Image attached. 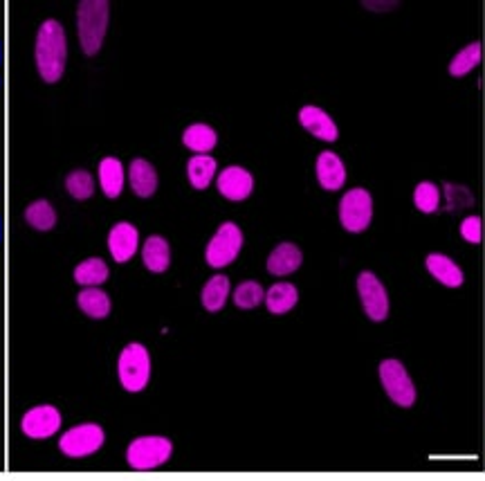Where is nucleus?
I'll return each instance as SVG.
<instances>
[{"label":"nucleus","mask_w":485,"mask_h":481,"mask_svg":"<svg viewBox=\"0 0 485 481\" xmlns=\"http://www.w3.org/2000/svg\"><path fill=\"white\" fill-rule=\"evenodd\" d=\"M317 181L323 190L338 191L347 182V167L333 151H323L317 157Z\"/></svg>","instance_id":"14"},{"label":"nucleus","mask_w":485,"mask_h":481,"mask_svg":"<svg viewBox=\"0 0 485 481\" xmlns=\"http://www.w3.org/2000/svg\"><path fill=\"white\" fill-rule=\"evenodd\" d=\"M104 439H106V435L97 423H86V426H77L65 432L59 441V448L65 457H88L102 448Z\"/></svg>","instance_id":"8"},{"label":"nucleus","mask_w":485,"mask_h":481,"mask_svg":"<svg viewBox=\"0 0 485 481\" xmlns=\"http://www.w3.org/2000/svg\"><path fill=\"white\" fill-rule=\"evenodd\" d=\"M299 301V292L292 283H274L268 292H265V306H268L270 313L274 315H283L288 310H292Z\"/></svg>","instance_id":"19"},{"label":"nucleus","mask_w":485,"mask_h":481,"mask_svg":"<svg viewBox=\"0 0 485 481\" xmlns=\"http://www.w3.org/2000/svg\"><path fill=\"white\" fill-rule=\"evenodd\" d=\"M425 266H427V270H430L431 277L439 279L443 286H447V288L463 286V279H465L463 277V270L458 268L449 257L440 255V252H431V255L425 259Z\"/></svg>","instance_id":"15"},{"label":"nucleus","mask_w":485,"mask_h":481,"mask_svg":"<svg viewBox=\"0 0 485 481\" xmlns=\"http://www.w3.org/2000/svg\"><path fill=\"white\" fill-rule=\"evenodd\" d=\"M182 142H185L187 148H191V151H196L198 156H203V153L212 151V148L216 147L218 135L212 126L191 124L189 129L185 131V135H182Z\"/></svg>","instance_id":"23"},{"label":"nucleus","mask_w":485,"mask_h":481,"mask_svg":"<svg viewBox=\"0 0 485 481\" xmlns=\"http://www.w3.org/2000/svg\"><path fill=\"white\" fill-rule=\"evenodd\" d=\"M299 122L308 133H313L314 138L323 139V142H335L339 135L338 124L330 120V115L326 111L317 106H304L299 111Z\"/></svg>","instance_id":"13"},{"label":"nucleus","mask_w":485,"mask_h":481,"mask_svg":"<svg viewBox=\"0 0 485 481\" xmlns=\"http://www.w3.org/2000/svg\"><path fill=\"white\" fill-rule=\"evenodd\" d=\"M79 308L84 310L86 315H90V317L104 319L111 313V300L97 286L84 288V291L79 292Z\"/></svg>","instance_id":"22"},{"label":"nucleus","mask_w":485,"mask_h":481,"mask_svg":"<svg viewBox=\"0 0 485 481\" xmlns=\"http://www.w3.org/2000/svg\"><path fill=\"white\" fill-rule=\"evenodd\" d=\"M74 279L84 288L99 286L108 279V266L102 259H86L84 264H79L74 268Z\"/></svg>","instance_id":"25"},{"label":"nucleus","mask_w":485,"mask_h":481,"mask_svg":"<svg viewBox=\"0 0 485 481\" xmlns=\"http://www.w3.org/2000/svg\"><path fill=\"white\" fill-rule=\"evenodd\" d=\"M99 181L108 198H117L124 187V167L117 157H104L99 163Z\"/></svg>","instance_id":"20"},{"label":"nucleus","mask_w":485,"mask_h":481,"mask_svg":"<svg viewBox=\"0 0 485 481\" xmlns=\"http://www.w3.org/2000/svg\"><path fill=\"white\" fill-rule=\"evenodd\" d=\"M129 178L130 187H133V191L139 198H148V196L155 194L157 173L151 163H146V160H133L129 169Z\"/></svg>","instance_id":"18"},{"label":"nucleus","mask_w":485,"mask_h":481,"mask_svg":"<svg viewBox=\"0 0 485 481\" xmlns=\"http://www.w3.org/2000/svg\"><path fill=\"white\" fill-rule=\"evenodd\" d=\"M108 248H111L113 259L124 264L138 252L139 248V232L130 223H117L108 234Z\"/></svg>","instance_id":"12"},{"label":"nucleus","mask_w":485,"mask_h":481,"mask_svg":"<svg viewBox=\"0 0 485 481\" xmlns=\"http://www.w3.org/2000/svg\"><path fill=\"white\" fill-rule=\"evenodd\" d=\"M461 236L467 243H481V236H483V225H481L479 216H467L461 223Z\"/></svg>","instance_id":"31"},{"label":"nucleus","mask_w":485,"mask_h":481,"mask_svg":"<svg viewBox=\"0 0 485 481\" xmlns=\"http://www.w3.org/2000/svg\"><path fill=\"white\" fill-rule=\"evenodd\" d=\"M380 380L384 384V392L389 393V398L396 405L412 408L416 403V384L409 378L407 369L400 360H384L380 365Z\"/></svg>","instance_id":"6"},{"label":"nucleus","mask_w":485,"mask_h":481,"mask_svg":"<svg viewBox=\"0 0 485 481\" xmlns=\"http://www.w3.org/2000/svg\"><path fill=\"white\" fill-rule=\"evenodd\" d=\"M173 452L171 441L164 436H139L126 450V459H129L130 468L135 470H153V468L162 466L169 461Z\"/></svg>","instance_id":"4"},{"label":"nucleus","mask_w":485,"mask_h":481,"mask_svg":"<svg viewBox=\"0 0 485 481\" xmlns=\"http://www.w3.org/2000/svg\"><path fill=\"white\" fill-rule=\"evenodd\" d=\"M65 61H68V43L59 21L50 19L38 28L37 34V68L43 81L54 84L63 77Z\"/></svg>","instance_id":"1"},{"label":"nucleus","mask_w":485,"mask_h":481,"mask_svg":"<svg viewBox=\"0 0 485 481\" xmlns=\"http://www.w3.org/2000/svg\"><path fill=\"white\" fill-rule=\"evenodd\" d=\"M25 221L38 232H47L56 225V212L47 200H37L25 209Z\"/></svg>","instance_id":"26"},{"label":"nucleus","mask_w":485,"mask_h":481,"mask_svg":"<svg viewBox=\"0 0 485 481\" xmlns=\"http://www.w3.org/2000/svg\"><path fill=\"white\" fill-rule=\"evenodd\" d=\"M61 427V414L59 409L52 405H38L32 408L21 421V430L29 439H50L56 430Z\"/></svg>","instance_id":"10"},{"label":"nucleus","mask_w":485,"mask_h":481,"mask_svg":"<svg viewBox=\"0 0 485 481\" xmlns=\"http://www.w3.org/2000/svg\"><path fill=\"white\" fill-rule=\"evenodd\" d=\"M301 261H304V255H301V250L295 243H281L268 257V270L277 274V277H286V274L299 270Z\"/></svg>","instance_id":"16"},{"label":"nucleus","mask_w":485,"mask_h":481,"mask_svg":"<svg viewBox=\"0 0 485 481\" xmlns=\"http://www.w3.org/2000/svg\"><path fill=\"white\" fill-rule=\"evenodd\" d=\"M108 10L111 5L106 0H84L79 5V41L88 56L97 55L102 47L108 28Z\"/></svg>","instance_id":"2"},{"label":"nucleus","mask_w":485,"mask_h":481,"mask_svg":"<svg viewBox=\"0 0 485 481\" xmlns=\"http://www.w3.org/2000/svg\"><path fill=\"white\" fill-rule=\"evenodd\" d=\"M255 190V178L243 167H227L218 176V191L230 200H246Z\"/></svg>","instance_id":"11"},{"label":"nucleus","mask_w":485,"mask_h":481,"mask_svg":"<svg viewBox=\"0 0 485 481\" xmlns=\"http://www.w3.org/2000/svg\"><path fill=\"white\" fill-rule=\"evenodd\" d=\"M265 300V291L261 288V283L256 282H243L238 288L234 291V304L238 308H256L261 301Z\"/></svg>","instance_id":"28"},{"label":"nucleus","mask_w":485,"mask_h":481,"mask_svg":"<svg viewBox=\"0 0 485 481\" xmlns=\"http://www.w3.org/2000/svg\"><path fill=\"white\" fill-rule=\"evenodd\" d=\"M414 203L422 214H434L440 205V191L434 182H421L414 191Z\"/></svg>","instance_id":"29"},{"label":"nucleus","mask_w":485,"mask_h":481,"mask_svg":"<svg viewBox=\"0 0 485 481\" xmlns=\"http://www.w3.org/2000/svg\"><path fill=\"white\" fill-rule=\"evenodd\" d=\"M230 297V279L225 274H216L203 288V306L209 313H218Z\"/></svg>","instance_id":"24"},{"label":"nucleus","mask_w":485,"mask_h":481,"mask_svg":"<svg viewBox=\"0 0 485 481\" xmlns=\"http://www.w3.org/2000/svg\"><path fill=\"white\" fill-rule=\"evenodd\" d=\"M240 248H243V232L236 223H222L216 230V234L209 240L205 259L212 268H225L231 261L238 257Z\"/></svg>","instance_id":"5"},{"label":"nucleus","mask_w":485,"mask_h":481,"mask_svg":"<svg viewBox=\"0 0 485 481\" xmlns=\"http://www.w3.org/2000/svg\"><path fill=\"white\" fill-rule=\"evenodd\" d=\"M151 378V356L142 344L133 342L120 356V380L126 392H142Z\"/></svg>","instance_id":"3"},{"label":"nucleus","mask_w":485,"mask_h":481,"mask_svg":"<svg viewBox=\"0 0 485 481\" xmlns=\"http://www.w3.org/2000/svg\"><path fill=\"white\" fill-rule=\"evenodd\" d=\"M65 187H68L70 196L77 200H86L93 196L95 191V182H93V176H90L88 172H72L68 176V181H65Z\"/></svg>","instance_id":"30"},{"label":"nucleus","mask_w":485,"mask_h":481,"mask_svg":"<svg viewBox=\"0 0 485 481\" xmlns=\"http://www.w3.org/2000/svg\"><path fill=\"white\" fill-rule=\"evenodd\" d=\"M357 292H360V300H362V306H364L366 315H369L373 322H382V319H387L389 295L373 273H369V270H366V273H360V277H357Z\"/></svg>","instance_id":"9"},{"label":"nucleus","mask_w":485,"mask_h":481,"mask_svg":"<svg viewBox=\"0 0 485 481\" xmlns=\"http://www.w3.org/2000/svg\"><path fill=\"white\" fill-rule=\"evenodd\" d=\"M142 259L151 273H164L171 264V250H169L167 239L162 236H148L142 248Z\"/></svg>","instance_id":"17"},{"label":"nucleus","mask_w":485,"mask_h":481,"mask_svg":"<svg viewBox=\"0 0 485 481\" xmlns=\"http://www.w3.org/2000/svg\"><path fill=\"white\" fill-rule=\"evenodd\" d=\"M371 218H373V198L366 190L357 187L344 194V198L339 200V223L344 225V230L353 232H364L369 227Z\"/></svg>","instance_id":"7"},{"label":"nucleus","mask_w":485,"mask_h":481,"mask_svg":"<svg viewBox=\"0 0 485 481\" xmlns=\"http://www.w3.org/2000/svg\"><path fill=\"white\" fill-rule=\"evenodd\" d=\"M481 55H483L481 43H470L467 47H463V50L454 56L452 63H449V74H452V77H463V74H467L470 70H474L476 65H479Z\"/></svg>","instance_id":"27"},{"label":"nucleus","mask_w":485,"mask_h":481,"mask_svg":"<svg viewBox=\"0 0 485 481\" xmlns=\"http://www.w3.org/2000/svg\"><path fill=\"white\" fill-rule=\"evenodd\" d=\"M0 56H3V47H0Z\"/></svg>","instance_id":"33"},{"label":"nucleus","mask_w":485,"mask_h":481,"mask_svg":"<svg viewBox=\"0 0 485 481\" xmlns=\"http://www.w3.org/2000/svg\"><path fill=\"white\" fill-rule=\"evenodd\" d=\"M216 160L207 153L203 156H194L187 165V173H189V182L196 187V190H207L212 185L213 176H216Z\"/></svg>","instance_id":"21"},{"label":"nucleus","mask_w":485,"mask_h":481,"mask_svg":"<svg viewBox=\"0 0 485 481\" xmlns=\"http://www.w3.org/2000/svg\"><path fill=\"white\" fill-rule=\"evenodd\" d=\"M0 236H3V223H0Z\"/></svg>","instance_id":"32"}]
</instances>
